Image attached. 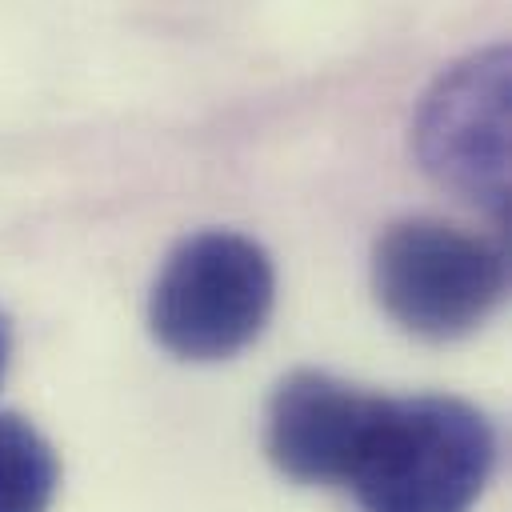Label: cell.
Masks as SVG:
<instances>
[{
    "label": "cell",
    "instance_id": "4",
    "mask_svg": "<svg viewBox=\"0 0 512 512\" xmlns=\"http://www.w3.org/2000/svg\"><path fill=\"white\" fill-rule=\"evenodd\" d=\"M424 168L488 216H508V52L488 48L456 64L428 92L416 120Z\"/></svg>",
    "mask_w": 512,
    "mask_h": 512
},
{
    "label": "cell",
    "instance_id": "2",
    "mask_svg": "<svg viewBox=\"0 0 512 512\" xmlns=\"http://www.w3.org/2000/svg\"><path fill=\"white\" fill-rule=\"evenodd\" d=\"M372 288L380 308L420 340H460L476 332L508 292V252L500 240L440 216H408L380 232L372 248Z\"/></svg>",
    "mask_w": 512,
    "mask_h": 512
},
{
    "label": "cell",
    "instance_id": "3",
    "mask_svg": "<svg viewBox=\"0 0 512 512\" xmlns=\"http://www.w3.org/2000/svg\"><path fill=\"white\" fill-rule=\"evenodd\" d=\"M276 304L268 252L240 232L208 228L184 236L148 292V328L180 360L212 364L244 352Z\"/></svg>",
    "mask_w": 512,
    "mask_h": 512
},
{
    "label": "cell",
    "instance_id": "7",
    "mask_svg": "<svg viewBox=\"0 0 512 512\" xmlns=\"http://www.w3.org/2000/svg\"><path fill=\"white\" fill-rule=\"evenodd\" d=\"M4 368H8V324L0 316V380H4Z\"/></svg>",
    "mask_w": 512,
    "mask_h": 512
},
{
    "label": "cell",
    "instance_id": "1",
    "mask_svg": "<svg viewBox=\"0 0 512 512\" xmlns=\"http://www.w3.org/2000/svg\"><path fill=\"white\" fill-rule=\"evenodd\" d=\"M492 468L496 432L476 404L376 392L340 488L360 512H468Z\"/></svg>",
    "mask_w": 512,
    "mask_h": 512
},
{
    "label": "cell",
    "instance_id": "6",
    "mask_svg": "<svg viewBox=\"0 0 512 512\" xmlns=\"http://www.w3.org/2000/svg\"><path fill=\"white\" fill-rule=\"evenodd\" d=\"M60 488V460L44 432L0 412V512H48Z\"/></svg>",
    "mask_w": 512,
    "mask_h": 512
},
{
    "label": "cell",
    "instance_id": "5",
    "mask_svg": "<svg viewBox=\"0 0 512 512\" xmlns=\"http://www.w3.org/2000/svg\"><path fill=\"white\" fill-rule=\"evenodd\" d=\"M372 400L376 392H364L332 372H288L264 416L268 460L296 484H344Z\"/></svg>",
    "mask_w": 512,
    "mask_h": 512
}]
</instances>
